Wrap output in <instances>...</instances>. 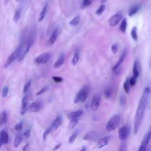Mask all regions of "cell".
Returning a JSON list of instances; mask_svg holds the SVG:
<instances>
[{
	"label": "cell",
	"instance_id": "6da1fadb",
	"mask_svg": "<svg viewBox=\"0 0 151 151\" xmlns=\"http://www.w3.org/2000/svg\"><path fill=\"white\" fill-rule=\"evenodd\" d=\"M150 93V88L149 87H146L143 91L136 111L134 118V134H136L138 132L140 127Z\"/></svg>",
	"mask_w": 151,
	"mask_h": 151
},
{
	"label": "cell",
	"instance_id": "7a4b0ae2",
	"mask_svg": "<svg viewBox=\"0 0 151 151\" xmlns=\"http://www.w3.org/2000/svg\"><path fill=\"white\" fill-rule=\"evenodd\" d=\"M121 117L119 114H116L113 116L107 122L106 129L107 131H113L115 130L120 124Z\"/></svg>",
	"mask_w": 151,
	"mask_h": 151
},
{
	"label": "cell",
	"instance_id": "3957f363",
	"mask_svg": "<svg viewBox=\"0 0 151 151\" xmlns=\"http://www.w3.org/2000/svg\"><path fill=\"white\" fill-rule=\"evenodd\" d=\"M88 93H89L88 88L87 87H84L78 92V93L75 98L74 103H77L78 102L85 101L88 97Z\"/></svg>",
	"mask_w": 151,
	"mask_h": 151
},
{
	"label": "cell",
	"instance_id": "277c9868",
	"mask_svg": "<svg viewBox=\"0 0 151 151\" xmlns=\"http://www.w3.org/2000/svg\"><path fill=\"white\" fill-rule=\"evenodd\" d=\"M21 44H19V45L12 52V53L8 57V58H7V60L4 65V67L6 68L8 67L9 65H10L17 58H18L19 56V54L21 53Z\"/></svg>",
	"mask_w": 151,
	"mask_h": 151
},
{
	"label": "cell",
	"instance_id": "5b68a950",
	"mask_svg": "<svg viewBox=\"0 0 151 151\" xmlns=\"http://www.w3.org/2000/svg\"><path fill=\"white\" fill-rule=\"evenodd\" d=\"M150 139H151V126H150L149 130L145 134V135L142 141V143L140 145V147L138 149V151H146L147 146H148V144H149Z\"/></svg>",
	"mask_w": 151,
	"mask_h": 151
},
{
	"label": "cell",
	"instance_id": "8992f818",
	"mask_svg": "<svg viewBox=\"0 0 151 151\" xmlns=\"http://www.w3.org/2000/svg\"><path fill=\"white\" fill-rule=\"evenodd\" d=\"M130 132V129L129 126L124 125L119 128V137L120 140H124L126 139Z\"/></svg>",
	"mask_w": 151,
	"mask_h": 151
},
{
	"label": "cell",
	"instance_id": "52a82bcc",
	"mask_svg": "<svg viewBox=\"0 0 151 151\" xmlns=\"http://www.w3.org/2000/svg\"><path fill=\"white\" fill-rule=\"evenodd\" d=\"M122 18V14L118 12L111 16L108 20V24L110 27H114L117 25Z\"/></svg>",
	"mask_w": 151,
	"mask_h": 151
},
{
	"label": "cell",
	"instance_id": "ba28073f",
	"mask_svg": "<svg viewBox=\"0 0 151 151\" xmlns=\"http://www.w3.org/2000/svg\"><path fill=\"white\" fill-rule=\"evenodd\" d=\"M51 58V54L48 52H44L40 54L35 59V62L37 64H42L47 63Z\"/></svg>",
	"mask_w": 151,
	"mask_h": 151
},
{
	"label": "cell",
	"instance_id": "9c48e42d",
	"mask_svg": "<svg viewBox=\"0 0 151 151\" xmlns=\"http://www.w3.org/2000/svg\"><path fill=\"white\" fill-rule=\"evenodd\" d=\"M100 96L99 94H96L93 97L91 101V103H90L91 110L93 111H96L100 106Z\"/></svg>",
	"mask_w": 151,
	"mask_h": 151
},
{
	"label": "cell",
	"instance_id": "30bf717a",
	"mask_svg": "<svg viewBox=\"0 0 151 151\" xmlns=\"http://www.w3.org/2000/svg\"><path fill=\"white\" fill-rule=\"evenodd\" d=\"M42 107V103L40 101H35L32 103L28 107V110L32 112L39 111Z\"/></svg>",
	"mask_w": 151,
	"mask_h": 151
},
{
	"label": "cell",
	"instance_id": "8fae6325",
	"mask_svg": "<svg viewBox=\"0 0 151 151\" xmlns=\"http://www.w3.org/2000/svg\"><path fill=\"white\" fill-rule=\"evenodd\" d=\"M63 122V119H62V117L61 116H58L54 120L53 122L51 123V125H50V128L52 131H54L55 130H57L58 127Z\"/></svg>",
	"mask_w": 151,
	"mask_h": 151
},
{
	"label": "cell",
	"instance_id": "7c38bea8",
	"mask_svg": "<svg viewBox=\"0 0 151 151\" xmlns=\"http://www.w3.org/2000/svg\"><path fill=\"white\" fill-rule=\"evenodd\" d=\"M111 137L109 136H106L103 137H101L98 140L97 146L98 148H102L106 146H107L109 142L110 141Z\"/></svg>",
	"mask_w": 151,
	"mask_h": 151
},
{
	"label": "cell",
	"instance_id": "4fadbf2b",
	"mask_svg": "<svg viewBox=\"0 0 151 151\" xmlns=\"http://www.w3.org/2000/svg\"><path fill=\"white\" fill-rule=\"evenodd\" d=\"M140 75V63L137 60H136L133 65V76L132 77L137 78Z\"/></svg>",
	"mask_w": 151,
	"mask_h": 151
},
{
	"label": "cell",
	"instance_id": "5bb4252c",
	"mask_svg": "<svg viewBox=\"0 0 151 151\" xmlns=\"http://www.w3.org/2000/svg\"><path fill=\"white\" fill-rule=\"evenodd\" d=\"M9 137L8 133L5 130H2L0 133V143L1 146L3 144H6L8 143Z\"/></svg>",
	"mask_w": 151,
	"mask_h": 151
},
{
	"label": "cell",
	"instance_id": "9a60e30c",
	"mask_svg": "<svg viewBox=\"0 0 151 151\" xmlns=\"http://www.w3.org/2000/svg\"><path fill=\"white\" fill-rule=\"evenodd\" d=\"M141 8V5L140 4H135L131 6L129 9L128 15L130 17H132L134 15H135L136 13L138 12V11Z\"/></svg>",
	"mask_w": 151,
	"mask_h": 151
},
{
	"label": "cell",
	"instance_id": "2e32d148",
	"mask_svg": "<svg viewBox=\"0 0 151 151\" xmlns=\"http://www.w3.org/2000/svg\"><path fill=\"white\" fill-rule=\"evenodd\" d=\"M58 29H55L51 34V35H50L48 41H47V44L49 45H52L55 41H56L57 37H58Z\"/></svg>",
	"mask_w": 151,
	"mask_h": 151
},
{
	"label": "cell",
	"instance_id": "e0dca14e",
	"mask_svg": "<svg viewBox=\"0 0 151 151\" xmlns=\"http://www.w3.org/2000/svg\"><path fill=\"white\" fill-rule=\"evenodd\" d=\"M126 54V51L124 50L123 51V52L122 53L121 55L120 56L118 61L116 63V64H115V65H114V67L113 68V71H116L117 69H118V68L120 67V65L122 64L123 61L124 60Z\"/></svg>",
	"mask_w": 151,
	"mask_h": 151
},
{
	"label": "cell",
	"instance_id": "ac0fdd59",
	"mask_svg": "<svg viewBox=\"0 0 151 151\" xmlns=\"http://www.w3.org/2000/svg\"><path fill=\"white\" fill-rule=\"evenodd\" d=\"M97 132L95 131L88 132L83 137V140H93L97 137Z\"/></svg>",
	"mask_w": 151,
	"mask_h": 151
},
{
	"label": "cell",
	"instance_id": "d6986e66",
	"mask_svg": "<svg viewBox=\"0 0 151 151\" xmlns=\"http://www.w3.org/2000/svg\"><path fill=\"white\" fill-rule=\"evenodd\" d=\"M65 61V55L64 54H61L58 58V59L56 60V61L54 63V68H59L61 67L64 63Z\"/></svg>",
	"mask_w": 151,
	"mask_h": 151
},
{
	"label": "cell",
	"instance_id": "ffe728a7",
	"mask_svg": "<svg viewBox=\"0 0 151 151\" xmlns=\"http://www.w3.org/2000/svg\"><path fill=\"white\" fill-rule=\"evenodd\" d=\"M27 102H28V98L27 96H24L22 98V101H21V114H23L25 113V111L28 110V107H27Z\"/></svg>",
	"mask_w": 151,
	"mask_h": 151
},
{
	"label": "cell",
	"instance_id": "44dd1931",
	"mask_svg": "<svg viewBox=\"0 0 151 151\" xmlns=\"http://www.w3.org/2000/svg\"><path fill=\"white\" fill-rule=\"evenodd\" d=\"M47 7H48V4H46L44 7L42 8L41 11L40 12V15H39V17H38V21L39 22H41L42 21L44 18H45V16L47 14Z\"/></svg>",
	"mask_w": 151,
	"mask_h": 151
},
{
	"label": "cell",
	"instance_id": "7402d4cb",
	"mask_svg": "<svg viewBox=\"0 0 151 151\" xmlns=\"http://www.w3.org/2000/svg\"><path fill=\"white\" fill-rule=\"evenodd\" d=\"M79 58H80V51L78 48H76L75 50L74 55H73V57L72 59V64L73 65H76L77 64V63L79 61Z\"/></svg>",
	"mask_w": 151,
	"mask_h": 151
},
{
	"label": "cell",
	"instance_id": "603a6c76",
	"mask_svg": "<svg viewBox=\"0 0 151 151\" xmlns=\"http://www.w3.org/2000/svg\"><path fill=\"white\" fill-rule=\"evenodd\" d=\"M83 113V111L81 109L80 110H78L77 111H73V112H71L70 114V118L71 119H77V118H78L80 116H81Z\"/></svg>",
	"mask_w": 151,
	"mask_h": 151
},
{
	"label": "cell",
	"instance_id": "cb8c5ba5",
	"mask_svg": "<svg viewBox=\"0 0 151 151\" xmlns=\"http://www.w3.org/2000/svg\"><path fill=\"white\" fill-rule=\"evenodd\" d=\"M7 122V113L6 111H3L1 114V126L5 125Z\"/></svg>",
	"mask_w": 151,
	"mask_h": 151
},
{
	"label": "cell",
	"instance_id": "d4e9b609",
	"mask_svg": "<svg viewBox=\"0 0 151 151\" xmlns=\"http://www.w3.org/2000/svg\"><path fill=\"white\" fill-rule=\"evenodd\" d=\"M21 140H22V136H21V133L17 134L16 135L15 138V140H14V146L15 147H17L19 145V144H20V143H21Z\"/></svg>",
	"mask_w": 151,
	"mask_h": 151
},
{
	"label": "cell",
	"instance_id": "484cf974",
	"mask_svg": "<svg viewBox=\"0 0 151 151\" xmlns=\"http://www.w3.org/2000/svg\"><path fill=\"white\" fill-rule=\"evenodd\" d=\"M127 19H126V18H124L122 21V22H121L120 25V30L122 32L124 33L126 32V28H127Z\"/></svg>",
	"mask_w": 151,
	"mask_h": 151
},
{
	"label": "cell",
	"instance_id": "4316f807",
	"mask_svg": "<svg viewBox=\"0 0 151 151\" xmlns=\"http://www.w3.org/2000/svg\"><path fill=\"white\" fill-rule=\"evenodd\" d=\"M21 11L19 8H17L15 9V13L14 15V17H13V20L14 22H17L21 17Z\"/></svg>",
	"mask_w": 151,
	"mask_h": 151
},
{
	"label": "cell",
	"instance_id": "83f0119b",
	"mask_svg": "<svg viewBox=\"0 0 151 151\" xmlns=\"http://www.w3.org/2000/svg\"><path fill=\"white\" fill-rule=\"evenodd\" d=\"M130 34H131V36H132V38L133 39V40L135 41H137V39H138V36H137V27L136 26L133 27L132 28Z\"/></svg>",
	"mask_w": 151,
	"mask_h": 151
},
{
	"label": "cell",
	"instance_id": "f1b7e54d",
	"mask_svg": "<svg viewBox=\"0 0 151 151\" xmlns=\"http://www.w3.org/2000/svg\"><path fill=\"white\" fill-rule=\"evenodd\" d=\"M129 78H127L123 84V88H124V91L126 93H129V92L130 91V87L131 86L130 84V82H129Z\"/></svg>",
	"mask_w": 151,
	"mask_h": 151
},
{
	"label": "cell",
	"instance_id": "f546056e",
	"mask_svg": "<svg viewBox=\"0 0 151 151\" xmlns=\"http://www.w3.org/2000/svg\"><path fill=\"white\" fill-rule=\"evenodd\" d=\"M80 17L79 15H77L76 17H75L73 19H72L70 22H69V24L73 26H76L77 25L80 21Z\"/></svg>",
	"mask_w": 151,
	"mask_h": 151
},
{
	"label": "cell",
	"instance_id": "4dcf8cb0",
	"mask_svg": "<svg viewBox=\"0 0 151 151\" xmlns=\"http://www.w3.org/2000/svg\"><path fill=\"white\" fill-rule=\"evenodd\" d=\"M78 122V118L71 119V120L69 123V124H68V128L69 129H73L77 124Z\"/></svg>",
	"mask_w": 151,
	"mask_h": 151
},
{
	"label": "cell",
	"instance_id": "1f68e13d",
	"mask_svg": "<svg viewBox=\"0 0 151 151\" xmlns=\"http://www.w3.org/2000/svg\"><path fill=\"white\" fill-rule=\"evenodd\" d=\"M78 132L77 130V131H75L69 137V139H68V142L70 143H73L74 140L76 139V138L78 136Z\"/></svg>",
	"mask_w": 151,
	"mask_h": 151
},
{
	"label": "cell",
	"instance_id": "d6a6232c",
	"mask_svg": "<svg viewBox=\"0 0 151 151\" xmlns=\"http://www.w3.org/2000/svg\"><path fill=\"white\" fill-rule=\"evenodd\" d=\"M106 9V5L104 4H101L99 8L98 9L96 10V14L97 15H100L101 14H102L103 13V12Z\"/></svg>",
	"mask_w": 151,
	"mask_h": 151
},
{
	"label": "cell",
	"instance_id": "836d02e7",
	"mask_svg": "<svg viewBox=\"0 0 151 151\" xmlns=\"http://www.w3.org/2000/svg\"><path fill=\"white\" fill-rule=\"evenodd\" d=\"M51 132H52V130H51V129L50 128V127H48V128L44 131V133H43V134H42V139H43V140H44V141L46 140V139H47L48 136L49 135V134H50Z\"/></svg>",
	"mask_w": 151,
	"mask_h": 151
},
{
	"label": "cell",
	"instance_id": "e575fe53",
	"mask_svg": "<svg viewBox=\"0 0 151 151\" xmlns=\"http://www.w3.org/2000/svg\"><path fill=\"white\" fill-rule=\"evenodd\" d=\"M92 0H83V2L81 5V8L82 9L86 8L88 6H89L91 3Z\"/></svg>",
	"mask_w": 151,
	"mask_h": 151
},
{
	"label": "cell",
	"instance_id": "d590c367",
	"mask_svg": "<svg viewBox=\"0 0 151 151\" xmlns=\"http://www.w3.org/2000/svg\"><path fill=\"white\" fill-rule=\"evenodd\" d=\"M104 96L106 99H109L111 97V94H112L111 88H106L104 92Z\"/></svg>",
	"mask_w": 151,
	"mask_h": 151
},
{
	"label": "cell",
	"instance_id": "8d00e7d4",
	"mask_svg": "<svg viewBox=\"0 0 151 151\" xmlns=\"http://www.w3.org/2000/svg\"><path fill=\"white\" fill-rule=\"evenodd\" d=\"M31 80L28 81L24 85V88H23V93H27V92L29 90V89L30 87H31Z\"/></svg>",
	"mask_w": 151,
	"mask_h": 151
},
{
	"label": "cell",
	"instance_id": "74e56055",
	"mask_svg": "<svg viewBox=\"0 0 151 151\" xmlns=\"http://www.w3.org/2000/svg\"><path fill=\"white\" fill-rule=\"evenodd\" d=\"M49 88V86H45L44 87H43L41 90H40L38 91H37V93H36L37 96H40L42 94H43L44 93H45L46 91H47Z\"/></svg>",
	"mask_w": 151,
	"mask_h": 151
},
{
	"label": "cell",
	"instance_id": "f35d334b",
	"mask_svg": "<svg viewBox=\"0 0 151 151\" xmlns=\"http://www.w3.org/2000/svg\"><path fill=\"white\" fill-rule=\"evenodd\" d=\"M22 127H23V123H22V122H20L16 124V125L15 126V130H16L17 132H21V131L22 130Z\"/></svg>",
	"mask_w": 151,
	"mask_h": 151
},
{
	"label": "cell",
	"instance_id": "ab89813d",
	"mask_svg": "<svg viewBox=\"0 0 151 151\" xmlns=\"http://www.w3.org/2000/svg\"><path fill=\"white\" fill-rule=\"evenodd\" d=\"M120 104L122 106H124L126 104V97L123 94H121L120 97Z\"/></svg>",
	"mask_w": 151,
	"mask_h": 151
},
{
	"label": "cell",
	"instance_id": "60d3db41",
	"mask_svg": "<svg viewBox=\"0 0 151 151\" xmlns=\"http://www.w3.org/2000/svg\"><path fill=\"white\" fill-rule=\"evenodd\" d=\"M52 79L55 83H61L63 81V78L58 76H53L52 77Z\"/></svg>",
	"mask_w": 151,
	"mask_h": 151
},
{
	"label": "cell",
	"instance_id": "b9f144b4",
	"mask_svg": "<svg viewBox=\"0 0 151 151\" xmlns=\"http://www.w3.org/2000/svg\"><path fill=\"white\" fill-rule=\"evenodd\" d=\"M126 149H127L126 143L125 142H122L120 145L119 151H126Z\"/></svg>",
	"mask_w": 151,
	"mask_h": 151
},
{
	"label": "cell",
	"instance_id": "7bdbcfd3",
	"mask_svg": "<svg viewBox=\"0 0 151 151\" xmlns=\"http://www.w3.org/2000/svg\"><path fill=\"white\" fill-rule=\"evenodd\" d=\"M118 48V45L117 44H112L111 47V50L113 54H116Z\"/></svg>",
	"mask_w": 151,
	"mask_h": 151
},
{
	"label": "cell",
	"instance_id": "ee69618b",
	"mask_svg": "<svg viewBox=\"0 0 151 151\" xmlns=\"http://www.w3.org/2000/svg\"><path fill=\"white\" fill-rule=\"evenodd\" d=\"M8 87L5 86L2 90V97H6L8 95Z\"/></svg>",
	"mask_w": 151,
	"mask_h": 151
},
{
	"label": "cell",
	"instance_id": "f6af8a7d",
	"mask_svg": "<svg viewBox=\"0 0 151 151\" xmlns=\"http://www.w3.org/2000/svg\"><path fill=\"white\" fill-rule=\"evenodd\" d=\"M136 78L133 77L132 76L129 78V82L131 86H134L136 83Z\"/></svg>",
	"mask_w": 151,
	"mask_h": 151
},
{
	"label": "cell",
	"instance_id": "bcb514c9",
	"mask_svg": "<svg viewBox=\"0 0 151 151\" xmlns=\"http://www.w3.org/2000/svg\"><path fill=\"white\" fill-rule=\"evenodd\" d=\"M30 134H31V128H28L27 129L24 133V136H25V137L26 138H28L30 136Z\"/></svg>",
	"mask_w": 151,
	"mask_h": 151
},
{
	"label": "cell",
	"instance_id": "7dc6e473",
	"mask_svg": "<svg viewBox=\"0 0 151 151\" xmlns=\"http://www.w3.org/2000/svg\"><path fill=\"white\" fill-rule=\"evenodd\" d=\"M61 146V143H59V144H58V145H55V146H54V147L53 148V150H54V151H55V150H57L58 148H60V146Z\"/></svg>",
	"mask_w": 151,
	"mask_h": 151
},
{
	"label": "cell",
	"instance_id": "c3c4849f",
	"mask_svg": "<svg viewBox=\"0 0 151 151\" xmlns=\"http://www.w3.org/2000/svg\"><path fill=\"white\" fill-rule=\"evenodd\" d=\"M28 147H29V144H28V143L26 144V145L24 146V147H23V151H27V149L28 148Z\"/></svg>",
	"mask_w": 151,
	"mask_h": 151
},
{
	"label": "cell",
	"instance_id": "681fc988",
	"mask_svg": "<svg viewBox=\"0 0 151 151\" xmlns=\"http://www.w3.org/2000/svg\"><path fill=\"white\" fill-rule=\"evenodd\" d=\"M80 151H86V147L85 146L81 148V149L80 150Z\"/></svg>",
	"mask_w": 151,
	"mask_h": 151
},
{
	"label": "cell",
	"instance_id": "f907efd6",
	"mask_svg": "<svg viewBox=\"0 0 151 151\" xmlns=\"http://www.w3.org/2000/svg\"><path fill=\"white\" fill-rule=\"evenodd\" d=\"M9 0H4V4H8V2H9Z\"/></svg>",
	"mask_w": 151,
	"mask_h": 151
},
{
	"label": "cell",
	"instance_id": "816d5d0a",
	"mask_svg": "<svg viewBox=\"0 0 151 151\" xmlns=\"http://www.w3.org/2000/svg\"><path fill=\"white\" fill-rule=\"evenodd\" d=\"M149 67L151 69V57H150V61H149Z\"/></svg>",
	"mask_w": 151,
	"mask_h": 151
},
{
	"label": "cell",
	"instance_id": "f5cc1de1",
	"mask_svg": "<svg viewBox=\"0 0 151 151\" xmlns=\"http://www.w3.org/2000/svg\"><path fill=\"white\" fill-rule=\"evenodd\" d=\"M16 1H18V0H16Z\"/></svg>",
	"mask_w": 151,
	"mask_h": 151
}]
</instances>
